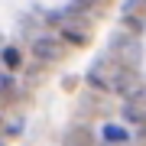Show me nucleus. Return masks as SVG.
<instances>
[{
	"label": "nucleus",
	"mask_w": 146,
	"mask_h": 146,
	"mask_svg": "<svg viewBox=\"0 0 146 146\" xmlns=\"http://www.w3.org/2000/svg\"><path fill=\"white\" fill-rule=\"evenodd\" d=\"M33 55H36L39 62H58V58H62V42L52 39V36H39L33 42Z\"/></svg>",
	"instance_id": "nucleus-1"
},
{
	"label": "nucleus",
	"mask_w": 146,
	"mask_h": 146,
	"mask_svg": "<svg viewBox=\"0 0 146 146\" xmlns=\"http://www.w3.org/2000/svg\"><path fill=\"white\" fill-rule=\"evenodd\" d=\"M101 136H104L107 146H127L130 143V130H127V127H117V123H107L104 130H101Z\"/></svg>",
	"instance_id": "nucleus-2"
},
{
	"label": "nucleus",
	"mask_w": 146,
	"mask_h": 146,
	"mask_svg": "<svg viewBox=\"0 0 146 146\" xmlns=\"http://www.w3.org/2000/svg\"><path fill=\"white\" fill-rule=\"evenodd\" d=\"M91 143H94V136H91L88 127H75V130L65 136V146H91Z\"/></svg>",
	"instance_id": "nucleus-3"
},
{
	"label": "nucleus",
	"mask_w": 146,
	"mask_h": 146,
	"mask_svg": "<svg viewBox=\"0 0 146 146\" xmlns=\"http://www.w3.org/2000/svg\"><path fill=\"white\" fill-rule=\"evenodd\" d=\"M0 62H3L7 68H20V65H23V52H20L16 46H7L3 52H0Z\"/></svg>",
	"instance_id": "nucleus-4"
},
{
	"label": "nucleus",
	"mask_w": 146,
	"mask_h": 146,
	"mask_svg": "<svg viewBox=\"0 0 146 146\" xmlns=\"http://www.w3.org/2000/svg\"><path fill=\"white\" fill-rule=\"evenodd\" d=\"M62 39L72 42V46H84V42H88V33H84L81 26H65L62 29Z\"/></svg>",
	"instance_id": "nucleus-5"
}]
</instances>
